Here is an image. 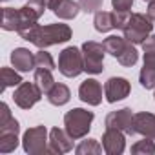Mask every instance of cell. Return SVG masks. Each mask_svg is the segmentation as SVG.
<instances>
[{"instance_id": "d6986e66", "label": "cell", "mask_w": 155, "mask_h": 155, "mask_svg": "<svg viewBox=\"0 0 155 155\" xmlns=\"http://www.w3.org/2000/svg\"><path fill=\"white\" fill-rule=\"evenodd\" d=\"M20 28V11L13 8L2 9V29L4 31H18Z\"/></svg>"}, {"instance_id": "f1b7e54d", "label": "cell", "mask_w": 155, "mask_h": 155, "mask_svg": "<svg viewBox=\"0 0 155 155\" xmlns=\"http://www.w3.org/2000/svg\"><path fill=\"white\" fill-rule=\"evenodd\" d=\"M104 0H79V4H81V9L84 13H97L101 9Z\"/></svg>"}, {"instance_id": "83f0119b", "label": "cell", "mask_w": 155, "mask_h": 155, "mask_svg": "<svg viewBox=\"0 0 155 155\" xmlns=\"http://www.w3.org/2000/svg\"><path fill=\"white\" fill-rule=\"evenodd\" d=\"M130 11H119V9H113V26L117 29H124L128 20H130Z\"/></svg>"}, {"instance_id": "d6a6232c", "label": "cell", "mask_w": 155, "mask_h": 155, "mask_svg": "<svg viewBox=\"0 0 155 155\" xmlns=\"http://www.w3.org/2000/svg\"><path fill=\"white\" fill-rule=\"evenodd\" d=\"M146 15L155 22V0H153V2H150L148 4V9H146Z\"/></svg>"}, {"instance_id": "7a4b0ae2", "label": "cell", "mask_w": 155, "mask_h": 155, "mask_svg": "<svg viewBox=\"0 0 155 155\" xmlns=\"http://www.w3.org/2000/svg\"><path fill=\"white\" fill-rule=\"evenodd\" d=\"M93 119H95L93 111H88L84 108H73L64 115V128L75 140L84 139L91 130Z\"/></svg>"}, {"instance_id": "836d02e7", "label": "cell", "mask_w": 155, "mask_h": 155, "mask_svg": "<svg viewBox=\"0 0 155 155\" xmlns=\"http://www.w3.org/2000/svg\"><path fill=\"white\" fill-rule=\"evenodd\" d=\"M42 2L46 4V8H48V9L55 11V9H57V6L60 4V0H42Z\"/></svg>"}, {"instance_id": "3957f363", "label": "cell", "mask_w": 155, "mask_h": 155, "mask_svg": "<svg viewBox=\"0 0 155 155\" xmlns=\"http://www.w3.org/2000/svg\"><path fill=\"white\" fill-rule=\"evenodd\" d=\"M153 31V20L144 13H131L126 28L122 29L124 38L130 44H142Z\"/></svg>"}, {"instance_id": "8fae6325", "label": "cell", "mask_w": 155, "mask_h": 155, "mask_svg": "<svg viewBox=\"0 0 155 155\" xmlns=\"http://www.w3.org/2000/svg\"><path fill=\"white\" fill-rule=\"evenodd\" d=\"M102 148L108 155H120L126 150V133L117 128H106L102 133Z\"/></svg>"}, {"instance_id": "30bf717a", "label": "cell", "mask_w": 155, "mask_h": 155, "mask_svg": "<svg viewBox=\"0 0 155 155\" xmlns=\"http://www.w3.org/2000/svg\"><path fill=\"white\" fill-rule=\"evenodd\" d=\"M18 131H20V124L17 119H11L6 124L0 126V151L2 153H9V151L17 150Z\"/></svg>"}, {"instance_id": "e575fe53", "label": "cell", "mask_w": 155, "mask_h": 155, "mask_svg": "<svg viewBox=\"0 0 155 155\" xmlns=\"http://www.w3.org/2000/svg\"><path fill=\"white\" fill-rule=\"evenodd\" d=\"M142 2H148V4H150V2H153V0H142Z\"/></svg>"}, {"instance_id": "7c38bea8", "label": "cell", "mask_w": 155, "mask_h": 155, "mask_svg": "<svg viewBox=\"0 0 155 155\" xmlns=\"http://www.w3.org/2000/svg\"><path fill=\"white\" fill-rule=\"evenodd\" d=\"M73 137L66 131V130H60V128H53L49 131V146H48V153H55V155H60V153H68L73 150Z\"/></svg>"}, {"instance_id": "ac0fdd59", "label": "cell", "mask_w": 155, "mask_h": 155, "mask_svg": "<svg viewBox=\"0 0 155 155\" xmlns=\"http://www.w3.org/2000/svg\"><path fill=\"white\" fill-rule=\"evenodd\" d=\"M79 11H82L79 2H75V0H60V4L57 6V9L53 13H55V17H58L62 20H73L79 15Z\"/></svg>"}, {"instance_id": "4dcf8cb0", "label": "cell", "mask_w": 155, "mask_h": 155, "mask_svg": "<svg viewBox=\"0 0 155 155\" xmlns=\"http://www.w3.org/2000/svg\"><path fill=\"white\" fill-rule=\"evenodd\" d=\"M111 6L113 9H119V11H130L133 6V0H111Z\"/></svg>"}, {"instance_id": "277c9868", "label": "cell", "mask_w": 155, "mask_h": 155, "mask_svg": "<svg viewBox=\"0 0 155 155\" xmlns=\"http://www.w3.org/2000/svg\"><path fill=\"white\" fill-rule=\"evenodd\" d=\"M58 71L68 77V79H75L84 71V57H82V49L69 46L64 48L58 55Z\"/></svg>"}, {"instance_id": "2e32d148", "label": "cell", "mask_w": 155, "mask_h": 155, "mask_svg": "<svg viewBox=\"0 0 155 155\" xmlns=\"http://www.w3.org/2000/svg\"><path fill=\"white\" fill-rule=\"evenodd\" d=\"M139 82L144 90H155V55H144V64L139 73Z\"/></svg>"}, {"instance_id": "ffe728a7", "label": "cell", "mask_w": 155, "mask_h": 155, "mask_svg": "<svg viewBox=\"0 0 155 155\" xmlns=\"http://www.w3.org/2000/svg\"><path fill=\"white\" fill-rule=\"evenodd\" d=\"M102 44H104V49H106V53H110L111 57H115V58H117V57L122 53V49L126 48L128 40H126L124 37L110 35V37H106V38L102 40Z\"/></svg>"}, {"instance_id": "7402d4cb", "label": "cell", "mask_w": 155, "mask_h": 155, "mask_svg": "<svg viewBox=\"0 0 155 155\" xmlns=\"http://www.w3.org/2000/svg\"><path fill=\"white\" fill-rule=\"evenodd\" d=\"M93 24H95V29L99 33H108L110 29H113V13L111 11H102L99 9L95 13V18H93Z\"/></svg>"}, {"instance_id": "52a82bcc", "label": "cell", "mask_w": 155, "mask_h": 155, "mask_svg": "<svg viewBox=\"0 0 155 155\" xmlns=\"http://www.w3.org/2000/svg\"><path fill=\"white\" fill-rule=\"evenodd\" d=\"M106 128H117L120 131H124L126 135H135V113L131 111V108H122L117 111H110L106 115L104 120Z\"/></svg>"}, {"instance_id": "8992f818", "label": "cell", "mask_w": 155, "mask_h": 155, "mask_svg": "<svg viewBox=\"0 0 155 155\" xmlns=\"http://www.w3.org/2000/svg\"><path fill=\"white\" fill-rule=\"evenodd\" d=\"M49 139H48V130L46 126H35L29 128L24 137H22V148L29 155H42L48 153Z\"/></svg>"}, {"instance_id": "d590c367", "label": "cell", "mask_w": 155, "mask_h": 155, "mask_svg": "<svg viewBox=\"0 0 155 155\" xmlns=\"http://www.w3.org/2000/svg\"><path fill=\"white\" fill-rule=\"evenodd\" d=\"M4 2H8V0H4Z\"/></svg>"}, {"instance_id": "4316f807", "label": "cell", "mask_w": 155, "mask_h": 155, "mask_svg": "<svg viewBox=\"0 0 155 155\" xmlns=\"http://www.w3.org/2000/svg\"><path fill=\"white\" fill-rule=\"evenodd\" d=\"M131 153L133 155H153L155 153V140L144 137L142 140H137L131 146Z\"/></svg>"}, {"instance_id": "ba28073f", "label": "cell", "mask_w": 155, "mask_h": 155, "mask_svg": "<svg viewBox=\"0 0 155 155\" xmlns=\"http://www.w3.org/2000/svg\"><path fill=\"white\" fill-rule=\"evenodd\" d=\"M40 99H42V90L35 84V81L33 82H22V84H18L17 90H15V93H13L15 104L18 108H22V110L33 108Z\"/></svg>"}, {"instance_id": "f546056e", "label": "cell", "mask_w": 155, "mask_h": 155, "mask_svg": "<svg viewBox=\"0 0 155 155\" xmlns=\"http://www.w3.org/2000/svg\"><path fill=\"white\" fill-rule=\"evenodd\" d=\"M140 46H142L144 55H155V35H150Z\"/></svg>"}, {"instance_id": "6da1fadb", "label": "cell", "mask_w": 155, "mask_h": 155, "mask_svg": "<svg viewBox=\"0 0 155 155\" xmlns=\"http://www.w3.org/2000/svg\"><path fill=\"white\" fill-rule=\"evenodd\" d=\"M24 40L35 44L38 49H46L55 44H64L71 38V28L68 24H48V26H33L26 33L20 35Z\"/></svg>"}, {"instance_id": "5b68a950", "label": "cell", "mask_w": 155, "mask_h": 155, "mask_svg": "<svg viewBox=\"0 0 155 155\" xmlns=\"http://www.w3.org/2000/svg\"><path fill=\"white\" fill-rule=\"evenodd\" d=\"M82 57H84V71L90 75H99L104 69V44L95 42V40H88L82 44Z\"/></svg>"}, {"instance_id": "4fadbf2b", "label": "cell", "mask_w": 155, "mask_h": 155, "mask_svg": "<svg viewBox=\"0 0 155 155\" xmlns=\"http://www.w3.org/2000/svg\"><path fill=\"white\" fill-rule=\"evenodd\" d=\"M79 97L82 102L90 106H99L102 102V86L95 79H86L79 86Z\"/></svg>"}, {"instance_id": "44dd1931", "label": "cell", "mask_w": 155, "mask_h": 155, "mask_svg": "<svg viewBox=\"0 0 155 155\" xmlns=\"http://www.w3.org/2000/svg\"><path fill=\"white\" fill-rule=\"evenodd\" d=\"M35 84L42 90L44 95L49 93V90L55 86V79L51 75V69H35V77H33Z\"/></svg>"}, {"instance_id": "d4e9b609", "label": "cell", "mask_w": 155, "mask_h": 155, "mask_svg": "<svg viewBox=\"0 0 155 155\" xmlns=\"http://www.w3.org/2000/svg\"><path fill=\"white\" fill-rule=\"evenodd\" d=\"M117 60L120 62V66H124V68H131V66H135L137 64V60H139V51L135 49V46L133 44H126V48L122 49V53L117 57Z\"/></svg>"}, {"instance_id": "5bb4252c", "label": "cell", "mask_w": 155, "mask_h": 155, "mask_svg": "<svg viewBox=\"0 0 155 155\" xmlns=\"http://www.w3.org/2000/svg\"><path fill=\"white\" fill-rule=\"evenodd\" d=\"M11 64L17 71H31L35 69V53H31L28 48H15L11 51Z\"/></svg>"}, {"instance_id": "cb8c5ba5", "label": "cell", "mask_w": 155, "mask_h": 155, "mask_svg": "<svg viewBox=\"0 0 155 155\" xmlns=\"http://www.w3.org/2000/svg\"><path fill=\"white\" fill-rule=\"evenodd\" d=\"M0 77H2V88H0V91H4L9 86H18L24 82L22 77L18 75V71H15L11 68H2L0 69Z\"/></svg>"}, {"instance_id": "e0dca14e", "label": "cell", "mask_w": 155, "mask_h": 155, "mask_svg": "<svg viewBox=\"0 0 155 155\" xmlns=\"http://www.w3.org/2000/svg\"><path fill=\"white\" fill-rule=\"evenodd\" d=\"M46 97H48L49 104H53V106H64V104L69 102V99H71V91H69V88H68L66 84L55 82V86L49 90V93H48Z\"/></svg>"}, {"instance_id": "8d00e7d4", "label": "cell", "mask_w": 155, "mask_h": 155, "mask_svg": "<svg viewBox=\"0 0 155 155\" xmlns=\"http://www.w3.org/2000/svg\"><path fill=\"white\" fill-rule=\"evenodd\" d=\"M153 97H155V93H153Z\"/></svg>"}, {"instance_id": "603a6c76", "label": "cell", "mask_w": 155, "mask_h": 155, "mask_svg": "<svg viewBox=\"0 0 155 155\" xmlns=\"http://www.w3.org/2000/svg\"><path fill=\"white\" fill-rule=\"evenodd\" d=\"M102 150L104 148L97 139H86L75 148V153L77 155H101Z\"/></svg>"}, {"instance_id": "9a60e30c", "label": "cell", "mask_w": 155, "mask_h": 155, "mask_svg": "<svg viewBox=\"0 0 155 155\" xmlns=\"http://www.w3.org/2000/svg\"><path fill=\"white\" fill-rule=\"evenodd\" d=\"M135 131L142 137L155 140V115L150 111L135 113Z\"/></svg>"}, {"instance_id": "484cf974", "label": "cell", "mask_w": 155, "mask_h": 155, "mask_svg": "<svg viewBox=\"0 0 155 155\" xmlns=\"http://www.w3.org/2000/svg\"><path fill=\"white\" fill-rule=\"evenodd\" d=\"M35 69H55V60L51 57V53H48L46 49H38L35 53Z\"/></svg>"}, {"instance_id": "9c48e42d", "label": "cell", "mask_w": 155, "mask_h": 155, "mask_svg": "<svg viewBox=\"0 0 155 155\" xmlns=\"http://www.w3.org/2000/svg\"><path fill=\"white\" fill-rule=\"evenodd\" d=\"M130 91H131V86L124 77H111L104 84V97L110 104H115V102L126 99L130 95Z\"/></svg>"}, {"instance_id": "1f68e13d", "label": "cell", "mask_w": 155, "mask_h": 155, "mask_svg": "<svg viewBox=\"0 0 155 155\" xmlns=\"http://www.w3.org/2000/svg\"><path fill=\"white\" fill-rule=\"evenodd\" d=\"M11 119H13V115H11V111H9V106H8L6 102H2V104H0V126L6 124V122L11 120Z\"/></svg>"}]
</instances>
